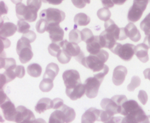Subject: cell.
I'll return each instance as SVG.
<instances>
[{"label": "cell", "mask_w": 150, "mask_h": 123, "mask_svg": "<svg viewBox=\"0 0 150 123\" xmlns=\"http://www.w3.org/2000/svg\"><path fill=\"white\" fill-rule=\"evenodd\" d=\"M8 9L7 8L6 5L5 4L4 2H1V15L4 14H6L8 13Z\"/></svg>", "instance_id": "obj_54"}, {"label": "cell", "mask_w": 150, "mask_h": 123, "mask_svg": "<svg viewBox=\"0 0 150 123\" xmlns=\"http://www.w3.org/2000/svg\"><path fill=\"white\" fill-rule=\"evenodd\" d=\"M112 1L114 3L115 5H122L127 1V0H112Z\"/></svg>", "instance_id": "obj_57"}, {"label": "cell", "mask_w": 150, "mask_h": 123, "mask_svg": "<svg viewBox=\"0 0 150 123\" xmlns=\"http://www.w3.org/2000/svg\"><path fill=\"white\" fill-rule=\"evenodd\" d=\"M143 73L145 79H149L150 81V69H146Z\"/></svg>", "instance_id": "obj_56"}, {"label": "cell", "mask_w": 150, "mask_h": 123, "mask_svg": "<svg viewBox=\"0 0 150 123\" xmlns=\"http://www.w3.org/2000/svg\"><path fill=\"white\" fill-rule=\"evenodd\" d=\"M146 8V7L134 2L133 5L130 7L129 11L127 16L128 20L131 22H136L139 20Z\"/></svg>", "instance_id": "obj_14"}, {"label": "cell", "mask_w": 150, "mask_h": 123, "mask_svg": "<svg viewBox=\"0 0 150 123\" xmlns=\"http://www.w3.org/2000/svg\"><path fill=\"white\" fill-rule=\"evenodd\" d=\"M143 43L146 44L149 47V48H150V34L146 36Z\"/></svg>", "instance_id": "obj_58"}, {"label": "cell", "mask_w": 150, "mask_h": 123, "mask_svg": "<svg viewBox=\"0 0 150 123\" xmlns=\"http://www.w3.org/2000/svg\"><path fill=\"white\" fill-rule=\"evenodd\" d=\"M97 17H98V18L100 20L106 22L108 20L110 19L111 13L109 8L104 7V8L98 10V12L97 13Z\"/></svg>", "instance_id": "obj_35"}, {"label": "cell", "mask_w": 150, "mask_h": 123, "mask_svg": "<svg viewBox=\"0 0 150 123\" xmlns=\"http://www.w3.org/2000/svg\"><path fill=\"white\" fill-rule=\"evenodd\" d=\"M22 36L24 37V38H27L29 41L31 42V43L35 41L36 38V34L32 31H28L27 32H25V33H24V34H23Z\"/></svg>", "instance_id": "obj_47"}, {"label": "cell", "mask_w": 150, "mask_h": 123, "mask_svg": "<svg viewBox=\"0 0 150 123\" xmlns=\"http://www.w3.org/2000/svg\"><path fill=\"white\" fill-rule=\"evenodd\" d=\"M17 31V27L11 22H1L0 34L1 38H8L13 36Z\"/></svg>", "instance_id": "obj_21"}, {"label": "cell", "mask_w": 150, "mask_h": 123, "mask_svg": "<svg viewBox=\"0 0 150 123\" xmlns=\"http://www.w3.org/2000/svg\"><path fill=\"white\" fill-rule=\"evenodd\" d=\"M100 106L104 109V110L106 111L109 114L114 115L117 114H120L121 112V107H118L111 98H104L103 99L100 103Z\"/></svg>", "instance_id": "obj_15"}, {"label": "cell", "mask_w": 150, "mask_h": 123, "mask_svg": "<svg viewBox=\"0 0 150 123\" xmlns=\"http://www.w3.org/2000/svg\"><path fill=\"white\" fill-rule=\"evenodd\" d=\"M62 78L67 89H71L81 83L80 74L75 70H67L63 73Z\"/></svg>", "instance_id": "obj_9"}, {"label": "cell", "mask_w": 150, "mask_h": 123, "mask_svg": "<svg viewBox=\"0 0 150 123\" xmlns=\"http://www.w3.org/2000/svg\"><path fill=\"white\" fill-rule=\"evenodd\" d=\"M45 3H48V4L53 5H59L64 1V0H41Z\"/></svg>", "instance_id": "obj_52"}, {"label": "cell", "mask_w": 150, "mask_h": 123, "mask_svg": "<svg viewBox=\"0 0 150 123\" xmlns=\"http://www.w3.org/2000/svg\"><path fill=\"white\" fill-rule=\"evenodd\" d=\"M28 73L29 76L33 77H38L41 76L42 68L39 64H33L28 67Z\"/></svg>", "instance_id": "obj_30"}, {"label": "cell", "mask_w": 150, "mask_h": 123, "mask_svg": "<svg viewBox=\"0 0 150 123\" xmlns=\"http://www.w3.org/2000/svg\"><path fill=\"white\" fill-rule=\"evenodd\" d=\"M48 25V23L43 19L40 18V20L38 21L36 25V29L38 32L42 34V33L47 31V29Z\"/></svg>", "instance_id": "obj_39"}, {"label": "cell", "mask_w": 150, "mask_h": 123, "mask_svg": "<svg viewBox=\"0 0 150 123\" xmlns=\"http://www.w3.org/2000/svg\"><path fill=\"white\" fill-rule=\"evenodd\" d=\"M102 3L105 8H112L113 7L115 4L112 1V0H102Z\"/></svg>", "instance_id": "obj_53"}, {"label": "cell", "mask_w": 150, "mask_h": 123, "mask_svg": "<svg viewBox=\"0 0 150 123\" xmlns=\"http://www.w3.org/2000/svg\"><path fill=\"white\" fill-rule=\"evenodd\" d=\"M17 113L15 122H33L35 120V115L32 112L24 106L16 108Z\"/></svg>", "instance_id": "obj_12"}, {"label": "cell", "mask_w": 150, "mask_h": 123, "mask_svg": "<svg viewBox=\"0 0 150 123\" xmlns=\"http://www.w3.org/2000/svg\"><path fill=\"white\" fill-rule=\"evenodd\" d=\"M135 46L132 44H121L116 43L111 51L124 61H129L132 58L135 53Z\"/></svg>", "instance_id": "obj_5"}, {"label": "cell", "mask_w": 150, "mask_h": 123, "mask_svg": "<svg viewBox=\"0 0 150 123\" xmlns=\"http://www.w3.org/2000/svg\"><path fill=\"white\" fill-rule=\"evenodd\" d=\"M102 81L97 79L96 77H91L85 82V95L89 98H96L98 94L99 89Z\"/></svg>", "instance_id": "obj_7"}, {"label": "cell", "mask_w": 150, "mask_h": 123, "mask_svg": "<svg viewBox=\"0 0 150 123\" xmlns=\"http://www.w3.org/2000/svg\"><path fill=\"white\" fill-rule=\"evenodd\" d=\"M40 17L46 20L48 24H60L65 19V13L59 9L50 8L42 10L40 13Z\"/></svg>", "instance_id": "obj_6"}, {"label": "cell", "mask_w": 150, "mask_h": 123, "mask_svg": "<svg viewBox=\"0 0 150 123\" xmlns=\"http://www.w3.org/2000/svg\"><path fill=\"white\" fill-rule=\"evenodd\" d=\"M104 27L105 31L114 36L117 40L122 41L127 38L125 28H119L117 24L111 19L105 22Z\"/></svg>", "instance_id": "obj_8"}, {"label": "cell", "mask_w": 150, "mask_h": 123, "mask_svg": "<svg viewBox=\"0 0 150 123\" xmlns=\"http://www.w3.org/2000/svg\"><path fill=\"white\" fill-rule=\"evenodd\" d=\"M86 43H87V50L91 55L97 54L101 50V48H103L100 43L99 36H93Z\"/></svg>", "instance_id": "obj_23"}, {"label": "cell", "mask_w": 150, "mask_h": 123, "mask_svg": "<svg viewBox=\"0 0 150 123\" xmlns=\"http://www.w3.org/2000/svg\"><path fill=\"white\" fill-rule=\"evenodd\" d=\"M16 10L17 17L20 20L33 22L36 20L38 10L33 7L19 3L16 5Z\"/></svg>", "instance_id": "obj_4"}, {"label": "cell", "mask_w": 150, "mask_h": 123, "mask_svg": "<svg viewBox=\"0 0 150 123\" xmlns=\"http://www.w3.org/2000/svg\"><path fill=\"white\" fill-rule=\"evenodd\" d=\"M75 117H76V113L74 109L64 104L61 108L51 114L49 122H71L74 121Z\"/></svg>", "instance_id": "obj_2"}, {"label": "cell", "mask_w": 150, "mask_h": 123, "mask_svg": "<svg viewBox=\"0 0 150 123\" xmlns=\"http://www.w3.org/2000/svg\"><path fill=\"white\" fill-rule=\"evenodd\" d=\"M54 87L53 80L48 78H43L42 81L40 83V89L43 92L50 91Z\"/></svg>", "instance_id": "obj_33"}, {"label": "cell", "mask_w": 150, "mask_h": 123, "mask_svg": "<svg viewBox=\"0 0 150 123\" xmlns=\"http://www.w3.org/2000/svg\"><path fill=\"white\" fill-rule=\"evenodd\" d=\"M53 109V102L50 98H43L40 99L35 107V111L42 114L46 110Z\"/></svg>", "instance_id": "obj_25"}, {"label": "cell", "mask_w": 150, "mask_h": 123, "mask_svg": "<svg viewBox=\"0 0 150 123\" xmlns=\"http://www.w3.org/2000/svg\"><path fill=\"white\" fill-rule=\"evenodd\" d=\"M74 22L76 26H85L91 22V18L83 13H80L75 15Z\"/></svg>", "instance_id": "obj_29"}, {"label": "cell", "mask_w": 150, "mask_h": 123, "mask_svg": "<svg viewBox=\"0 0 150 123\" xmlns=\"http://www.w3.org/2000/svg\"><path fill=\"white\" fill-rule=\"evenodd\" d=\"M86 2H87V3H88V4H89V3H91V0H86Z\"/></svg>", "instance_id": "obj_60"}, {"label": "cell", "mask_w": 150, "mask_h": 123, "mask_svg": "<svg viewBox=\"0 0 150 123\" xmlns=\"http://www.w3.org/2000/svg\"><path fill=\"white\" fill-rule=\"evenodd\" d=\"M1 108L3 110L5 118L9 121H15L17 110L14 104L12 103L8 98L3 102H1Z\"/></svg>", "instance_id": "obj_13"}, {"label": "cell", "mask_w": 150, "mask_h": 123, "mask_svg": "<svg viewBox=\"0 0 150 123\" xmlns=\"http://www.w3.org/2000/svg\"><path fill=\"white\" fill-rule=\"evenodd\" d=\"M62 48L59 44V43H52L48 48V50L49 53L53 57H57L59 51L61 50Z\"/></svg>", "instance_id": "obj_38"}, {"label": "cell", "mask_w": 150, "mask_h": 123, "mask_svg": "<svg viewBox=\"0 0 150 123\" xmlns=\"http://www.w3.org/2000/svg\"><path fill=\"white\" fill-rule=\"evenodd\" d=\"M17 76L16 72H15V69L6 70L4 73L1 74V89H2L5 84L10 83Z\"/></svg>", "instance_id": "obj_28"}, {"label": "cell", "mask_w": 150, "mask_h": 123, "mask_svg": "<svg viewBox=\"0 0 150 123\" xmlns=\"http://www.w3.org/2000/svg\"><path fill=\"white\" fill-rule=\"evenodd\" d=\"M31 42L24 37L18 41L17 44V53L19 56V60L22 64H26L32 59L33 53L31 46Z\"/></svg>", "instance_id": "obj_3"}, {"label": "cell", "mask_w": 150, "mask_h": 123, "mask_svg": "<svg viewBox=\"0 0 150 123\" xmlns=\"http://www.w3.org/2000/svg\"><path fill=\"white\" fill-rule=\"evenodd\" d=\"M141 107L139 105V104L136 101L134 100H129L123 103L121 108V112L120 114L124 116H126L130 113L132 112L133 111L139 109Z\"/></svg>", "instance_id": "obj_26"}, {"label": "cell", "mask_w": 150, "mask_h": 123, "mask_svg": "<svg viewBox=\"0 0 150 123\" xmlns=\"http://www.w3.org/2000/svg\"><path fill=\"white\" fill-rule=\"evenodd\" d=\"M81 35L82 41L85 43H87L88 40H90L94 36L93 35V33L91 31V30L88 28H85L82 30L81 31Z\"/></svg>", "instance_id": "obj_42"}, {"label": "cell", "mask_w": 150, "mask_h": 123, "mask_svg": "<svg viewBox=\"0 0 150 123\" xmlns=\"http://www.w3.org/2000/svg\"><path fill=\"white\" fill-rule=\"evenodd\" d=\"M42 2L41 0H28L27 5L33 7L38 11L42 6Z\"/></svg>", "instance_id": "obj_44"}, {"label": "cell", "mask_w": 150, "mask_h": 123, "mask_svg": "<svg viewBox=\"0 0 150 123\" xmlns=\"http://www.w3.org/2000/svg\"><path fill=\"white\" fill-rule=\"evenodd\" d=\"M149 1V0H134V2L138 3V4H139L141 5L147 7Z\"/></svg>", "instance_id": "obj_55"}, {"label": "cell", "mask_w": 150, "mask_h": 123, "mask_svg": "<svg viewBox=\"0 0 150 123\" xmlns=\"http://www.w3.org/2000/svg\"><path fill=\"white\" fill-rule=\"evenodd\" d=\"M30 27H31V26H30V25L25 21L19 20L17 22V31L19 33L24 34V33L27 32L30 29Z\"/></svg>", "instance_id": "obj_41"}, {"label": "cell", "mask_w": 150, "mask_h": 123, "mask_svg": "<svg viewBox=\"0 0 150 123\" xmlns=\"http://www.w3.org/2000/svg\"><path fill=\"white\" fill-rule=\"evenodd\" d=\"M52 102H53L54 109H59L64 105V101L61 98H55L52 100Z\"/></svg>", "instance_id": "obj_50"}, {"label": "cell", "mask_w": 150, "mask_h": 123, "mask_svg": "<svg viewBox=\"0 0 150 123\" xmlns=\"http://www.w3.org/2000/svg\"><path fill=\"white\" fill-rule=\"evenodd\" d=\"M74 6L78 8H83L86 6V0H71Z\"/></svg>", "instance_id": "obj_49"}, {"label": "cell", "mask_w": 150, "mask_h": 123, "mask_svg": "<svg viewBox=\"0 0 150 123\" xmlns=\"http://www.w3.org/2000/svg\"><path fill=\"white\" fill-rule=\"evenodd\" d=\"M141 84V79L138 76H133L132 79H131L130 83L127 86V89L129 91H133L139 87Z\"/></svg>", "instance_id": "obj_40"}, {"label": "cell", "mask_w": 150, "mask_h": 123, "mask_svg": "<svg viewBox=\"0 0 150 123\" xmlns=\"http://www.w3.org/2000/svg\"><path fill=\"white\" fill-rule=\"evenodd\" d=\"M69 39L70 42L76 44L80 43L82 41L81 32L76 29V25L75 26L74 29L71 31V32H69Z\"/></svg>", "instance_id": "obj_32"}, {"label": "cell", "mask_w": 150, "mask_h": 123, "mask_svg": "<svg viewBox=\"0 0 150 123\" xmlns=\"http://www.w3.org/2000/svg\"><path fill=\"white\" fill-rule=\"evenodd\" d=\"M100 110H97L95 108H91L85 112L81 118V122L83 123L86 122H94L96 121H99Z\"/></svg>", "instance_id": "obj_20"}, {"label": "cell", "mask_w": 150, "mask_h": 123, "mask_svg": "<svg viewBox=\"0 0 150 123\" xmlns=\"http://www.w3.org/2000/svg\"><path fill=\"white\" fill-rule=\"evenodd\" d=\"M122 122H150V116H147L140 107L124 117Z\"/></svg>", "instance_id": "obj_10"}, {"label": "cell", "mask_w": 150, "mask_h": 123, "mask_svg": "<svg viewBox=\"0 0 150 123\" xmlns=\"http://www.w3.org/2000/svg\"><path fill=\"white\" fill-rule=\"evenodd\" d=\"M56 57H57L58 61L61 63V64H66L69 62L72 57H71V56L64 50L61 49V50L59 51V53L57 54Z\"/></svg>", "instance_id": "obj_34"}, {"label": "cell", "mask_w": 150, "mask_h": 123, "mask_svg": "<svg viewBox=\"0 0 150 123\" xmlns=\"http://www.w3.org/2000/svg\"><path fill=\"white\" fill-rule=\"evenodd\" d=\"M127 74L126 67L122 65L117 66L112 74V83L116 86H120L123 84Z\"/></svg>", "instance_id": "obj_16"}, {"label": "cell", "mask_w": 150, "mask_h": 123, "mask_svg": "<svg viewBox=\"0 0 150 123\" xmlns=\"http://www.w3.org/2000/svg\"><path fill=\"white\" fill-rule=\"evenodd\" d=\"M15 72H16L17 77L18 78H22L25 75V69L23 66H16V67L15 68Z\"/></svg>", "instance_id": "obj_48"}, {"label": "cell", "mask_w": 150, "mask_h": 123, "mask_svg": "<svg viewBox=\"0 0 150 123\" xmlns=\"http://www.w3.org/2000/svg\"><path fill=\"white\" fill-rule=\"evenodd\" d=\"M16 67V62L13 58H1V69L5 70L14 69Z\"/></svg>", "instance_id": "obj_31"}, {"label": "cell", "mask_w": 150, "mask_h": 123, "mask_svg": "<svg viewBox=\"0 0 150 123\" xmlns=\"http://www.w3.org/2000/svg\"><path fill=\"white\" fill-rule=\"evenodd\" d=\"M111 99L113 100L116 103H117V105L118 107L121 108L123 103L125 102L127 100V98L125 95H116V96H112Z\"/></svg>", "instance_id": "obj_43"}, {"label": "cell", "mask_w": 150, "mask_h": 123, "mask_svg": "<svg viewBox=\"0 0 150 123\" xmlns=\"http://www.w3.org/2000/svg\"><path fill=\"white\" fill-rule=\"evenodd\" d=\"M11 1H12L14 4H19V3H21V2L22 1V0H11Z\"/></svg>", "instance_id": "obj_59"}, {"label": "cell", "mask_w": 150, "mask_h": 123, "mask_svg": "<svg viewBox=\"0 0 150 123\" xmlns=\"http://www.w3.org/2000/svg\"><path fill=\"white\" fill-rule=\"evenodd\" d=\"M127 38H129L132 41L137 42L141 39V36L136 26L133 23H129L125 27Z\"/></svg>", "instance_id": "obj_24"}, {"label": "cell", "mask_w": 150, "mask_h": 123, "mask_svg": "<svg viewBox=\"0 0 150 123\" xmlns=\"http://www.w3.org/2000/svg\"><path fill=\"white\" fill-rule=\"evenodd\" d=\"M59 44L62 48V49L64 50L66 52H67L71 57H76L81 51L78 44L70 41L68 42L67 40L62 41L59 42Z\"/></svg>", "instance_id": "obj_18"}, {"label": "cell", "mask_w": 150, "mask_h": 123, "mask_svg": "<svg viewBox=\"0 0 150 123\" xmlns=\"http://www.w3.org/2000/svg\"><path fill=\"white\" fill-rule=\"evenodd\" d=\"M148 50L149 47L146 44L141 43L135 47V54L140 61L146 63L149 60Z\"/></svg>", "instance_id": "obj_22"}, {"label": "cell", "mask_w": 150, "mask_h": 123, "mask_svg": "<svg viewBox=\"0 0 150 123\" xmlns=\"http://www.w3.org/2000/svg\"><path fill=\"white\" fill-rule=\"evenodd\" d=\"M108 71H109V68H108V67L106 65V66L104 67V68L103 70H101L100 71L98 72V73L95 74L93 76L97 77V79H99V80L103 81L105 76H106V74L108 73Z\"/></svg>", "instance_id": "obj_45"}, {"label": "cell", "mask_w": 150, "mask_h": 123, "mask_svg": "<svg viewBox=\"0 0 150 123\" xmlns=\"http://www.w3.org/2000/svg\"><path fill=\"white\" fill-rule=\"evenodd\" d=\"M47 32L49 33L50 38L52 43H59L63 41L64 32L63 29L59 26V24H48Z\"/></svg>", "instance_id": "obj_11"}, {"label": "cell", "mask_w": 150, "mask_h": 123, "mask_svg": "<svg viewBox=\"0 0 150 123\" xmlns=\"http://www.w3.org/2000/svg\"><path fill=\"white\" fill-rule=\"evenodd\" d=\"M74 58L85 67L92 70L93 72H98L106 66L104 63L108 60L109 54L107 51L101 50L96 55L91 54L88 57H85L83 52L81 51V53Z\"/></svg>", "instance_id": "obj_1"}, {"label": "cell", "mask_w": 150, "mask_h": 123, "mask_svg": "<svg viewBox=\"0 0 150 123\" xmlns=\"http://www.w3.org/2000/svg\"><path fill=\"white\" fill-rule=\"evenodd\" d=\"M59 72V66L55 63H50L47 66L45 72L43 75V78H48L52 80H54Z\"/></svg>", "instance_id": "obj_27"}, {"label": "cell", "mask_w": 150, "mask_h": 123, "mask_svg": "<svg viewBox=\"0 0 150 123\" xmlns=\"http://www.w3.org/2000/svg\"><path fill=\"white\" fill-rule=\"evenodd\" d=\"M140 27L146 36L150 34V13L141 22Z\"/></svg>", "instance_id": "obj_36"}, {"label": "cell", "mask_w": 150, "mask_h": 123, "mask_svg": "<svg viewBox=\"0 0 150 123\" xmlns=\"http://www.w3.org/2000/svg\"><path fill=\"white\" fill-rule=\"evenodd\" d=\"M138 98L140 100L142 105H145L148 101V95L144 91L141 90L139 92Z\"/></svg>", "instance_id": "obj_46"}, {"label": "cell", "mask_w": 150, "mask_h": 123, "mask_svg": "<svg viewBox=\"0 0 150 123\" xmlns=\"http://www.w3.org/2000/svg\"><path fill=\"white\" fill-rule=\"evenodd\" d=\"M10 46V42L5 38H1V51L2 52L4 48H7Z\"/></svg>", "instance_id": "obj_51"}, {"label": "cell", "mask_w": 150, "mask_h": 123, "mask_svg": "<svg viewBox=\"0 0 150 123\" xmlns=\"http://www.w3.org/2000/svg\"><path fill=\"white\" fill-rule=\"evenodd\" d=\"M99 121L103 122H117L115 120V118L113 117V115L109 114L105 110H101L100 114Z\"/></svg>", "instance_id": "obj_37"}, {"label": "cell", "mask_w": 150, "mask_h": 123, "mask_svg": "<svg viewBox=\"0 0 150 123\" xmlns=\"http://www.w3.org/2000/svg\"><path fill=\"white\" fill-rule=\"evenodd\" d=\"M100 43L102 48H106L111 50V48L115 46V44L117 43L114 36H112L110 34H109L108 32L104 31L101 33L99 36Z\"/></svg>", "instance_id": "obj_19"}, {"label": "cell", "mask_w": 150, "mask_h": 123, "mask_svg": "<svg viewBox=\"0 0 150 123\" xmlns=\"http://www.w3.org/2000/svg\"><path fill=\"white\" fill-rule=\"evenodd\" d=\"M66 93L67 96L72 100H76L81 98L85 94V84L80 83L73 88H66Z\"/></svg>", "instance_id": "obj_17"}]
</instances>
